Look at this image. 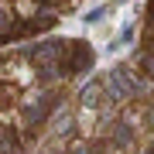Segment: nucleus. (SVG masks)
<instances>
[]
</instances>
